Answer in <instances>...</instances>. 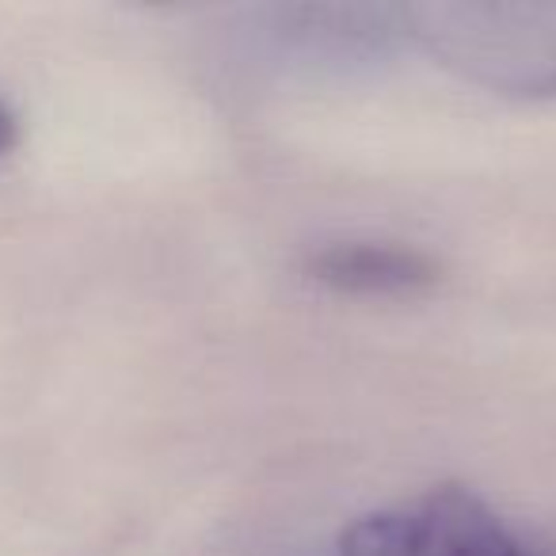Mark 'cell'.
<instances>
[{"mask_svg": "<svg viewBox=\"0 0 556 556\" xmlns=\"http://www.w3.org/2000/svg\"><path fill=\"white\" fill-rule=\"evenodd\" d=\"M309 275L336 294L404 298L439 282V263L427 252L389 240H336L313 252Z\"/></svg>", "mask_w": 556, "mask_h": 556, "instance_id": "7a4b0ae2", "label": "cell"}, {"mask_svg": "<svg viewBox=\"0 0 556 556\" xmlns=\"http://www.w3.org/2000/svg\"><path fill=\"white\" fill-rule=\"evenodd\" d=\"M336 556H556V545H533L477 492L442 484L355 518Z\"/></svg>", "mask_w": 556, "mask_h": 556, "instance_id": "6da1fadb", "label": "cell"}, {"mask_svg": "<svg viewBox=\"0 0 556 556\" xmlns=\"http://www.w3.org/2000/svg\"><path fill=\"white\" fill-rule=\"evenodd\" d=\"M16 138H20V123L9 111V103L0 100V153H9V149L16 146Z\"/></svg>", "mask_w": 556, "mask_h": 556, "instance_id": "3957f363", "label": "cell"}]
</instances>
